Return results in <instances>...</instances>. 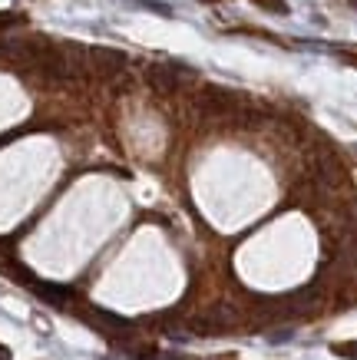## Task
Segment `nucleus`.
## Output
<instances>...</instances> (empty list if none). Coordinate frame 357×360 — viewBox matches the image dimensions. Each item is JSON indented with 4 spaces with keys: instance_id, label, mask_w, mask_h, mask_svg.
Masks as SVG:
<instances>
[{
    "instance_id": "f257e3e1",
    "label": "nucleus",
    "mask_w": 357,
    "mask_h": 360,
    "mask_svg": "<svg viewBox=\"0 0 357 360\" xmlns=\"http://www.w3.org/2000/svg\"><path fill=\"white\" fill-rule=\"evenodd\" d=\"M86 66L100 76H113L126 66V53L109 50V47H93V50H86Z\"/></svg>"
},
{
    "instance_id": "f03ea898",
    "label": "nucleus",
    "mask_w": 357,
    "mask_h": 360,
    "mask_svg": "<svg viewBox=\"0 0 357 360\" xmlns=\"http://www.w3.org/2000/svg\"><path fill=\"white\" fill-rule=\"evenodd\" d=\"M229 324H231V310L208 308V310H202V314H195V317H192V331H195V334H202V337H215V334H222Z\"/></svg>"
},
{
    "instance_id": "7ed1b4c3",
    "label": "nucleus",
    "mask_w": 357,
    "mask_h": 360,
    "mask_svg": "<svg viewBox=\"0 0 357 360\" xmlns=\"http://www.w3.org/2000/svg\"><path fill=\"white\" fill-rule=\"evenodd\" d=\"M199 106H202L208 116H225V112L235 106V96L229 89H218V87H205L202 96H199Z\"/></svg>"
},
{
    "instance_id": "20e7f679",
    "label": "nucleus",
    "mask_w": 357,
    "mask_h": 360,
    "mask_svg": "<svg viewBox=\"0 0 357 360\" xmlns=\"http://www.w3.org/2000/svg\"><path fill=\"white\" fill-rule=\"evenodd\" d=\"M86 317H89V321H93V324H96V331H102V334H106V337L129 334V327H132V324H129L126 317H119V314H109V310H102V308L89 310Z\"/></svg>"
},
{
    "instance_id": "39448f33",
    "label": "nucleus",
    "mask_w": 357,
    "mask_h": 360,
    "mask_svg": "<svg viewBox=\"0 0 357 360\" xmlns=\"http://www.w3.org/2000/svg\"><path fill=\"white\" fill-rule=\"evenodd\" d=\"M146 83H149L155 93H176L178 76L172 66H166V63H153V66H146Z\"/></svg>"
},
{
    "instance_id": "423d86ee",
    "label": "nucleus",
    "mask_w": 357,
    "mask_h": 360,
    "mask_svg": "<svg viewBox=\"0 0 357 360\" xmlns=\"http://www.w3.org/2000/svg\"><path fill=\"white\" fill-rule=\"evenodd\" d=\"M30 287H33V294H40V298L47 301V304H53V308H63L66 301L73 298V291L63 285H50V281H30Z\"/></svg>"
},
{
    "instance_id": "0eeeda50",
    "label": "nucleus",
    "mask_w": 357,
    "mask_h": 360,
    "mask_svg": "<svg viewBox=\"0 0 357 360\" xmlns=\"http://www.w3.org/2000/svg\"><path fill=\"white\" fill-rule=\"evenodd\" d=\"M314 175H318V182L324 186H334V182H341V162L328 156V152H321L318 159H314Z\"/></svg>"
},
{
    "instance_id": "6e6552de",
    "label": "nucleus",
    "mask_w": 357,
    "mask_h": 360,
    "mask_svg": "<svg viewBox=\"0 0 357 360\" xmlns=\"http://www.w3.org/2000/svg\"><path fill=\"white\" fill-rule=\"evenodd\" d=\"M334 354L337 357H344V360H357V340H344V344H334Z\"/></svg>"
},
{
    "instance_id": "1a4fd4ad",
    "label": "nucleus",
    "mask_w": 357,
    "mask_h": 360,
    "mask_svg": "<svg viewBox=\"0 0 357 360\" xmlns=\"http://www.w3.org/2000/svg\"><path fill=\"white\" fill-rule=\"evenodd\" d=\"M17 24H24V17H20V13L0 10V30H10V27H17Z\"/></svg>"
},
{
    "instance_id": "9d476101",
    "label": "nucleus",
    "mask_w": 357,
    "mask_h": 360,
    "mask_svg": "<svg viewBox=\"0 0 357 360\" xmlns=\"http://www.w3.org/2000/svg\"><path fill=\"white\" fill-rule=\"evenodd\" d=\"M255 3L271 13H288V3H284V0H255Z\"/></svg>"
},
{
    "instance_id": "9b49d317",
    "label": "nucleus",
    "mask_w": 357,
    "mask_h": 360,
    "mask_svg": "<svg viewBox=\"0 0 357 360\" xmlns=\"http://www.w3.org/2000/svg\"><path fill=\"white\" fill-rule=\"evenodd\" d=\"M0 360H10V354H7V350L0 347Z\"/></svg>"
},
{
    "instance_id": "f8f14e48",
    "label": "nucleus",
    "mask_w": 357,
    "mask_h": 360,
    "mask_svg": "<svg viewBox=\"0 0 357 360\" xmlns=\"http://www.w3.org/2000/svg\"><path fill=\"white\" fill-rule=\"evenodd\" d=\"M344 60H347V63H354V66H357V57H351V53H347V57H344Z\"/></svg>"
},
{
    "instance_id": "ddd939ff",
    "label": "nucleus",
    "mask_w": 357,
    "mask_h": 360,
    "mask_svg": "<svg viewBox=\"0 0 357 360\" xmlns=\"http://www.w3.org/2000/svg\"><path fill=\"white\" fill-rule=\"evenodd\" d=\"M351 3H354V7H357V0H351Z\"/></svg>"
}]
</instances>
